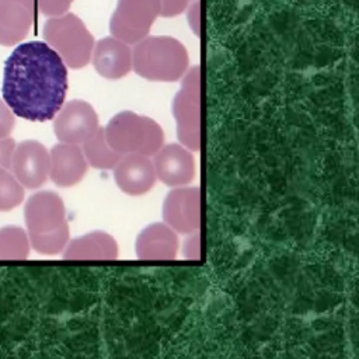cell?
<instances>
[{
	"label": "cell",
	"mask_w": 359,
	"mask_h": 359,
	"mask_svg": "<svg viewBox=\"0 0 359 359\" xmlns=\"http://www.w3.org/2000/svg\"><path fill=\"white\" fill-rule=\"evenodd\" d=\"M116 185L129 195H142L149 192L157 177L153 161L149 156L139 153H128L114 165Z\"/></svg>",
	"instance_id": "obj_11"
},
{
	"label": "cell",
	"mask_w": 359,
	"mask_h": 359,
	"mask_svg": "<svg viewBox=\"0 0 359 359\" xmlns=\"http://www.w3.org/2000/svg\"><path fill=\"white\" fill-rule=\"evenodd\" d=\"M36 11L35 0H0V45H17L25 39Z\"/></svg>",
	"instance_id": "obj_10"
},
{
	"label": "cell",
	"mask_w": 359,
	"mask_h": 359,
	"mask_svg": "<svg viewBox=\"0 0 359 359\" xmlns=\"http://www.w3.org/2000/svg\"><path fill=\"white\" fill-rule=\"evenodd\" d=\"M164 220L181 233H191L199 227L198 188L174 189L165 198Z\"/></svg>",
	"instance_id": "obj_15"
},
{
	"label": "cell",
	"mask_w": 359,
	"mask_h": 359,
	"mask_svg": "<svg viewBox=\"0 0 359 359\" xmlns=\"http://www.w3.org/2000/svg\"><path fill=\"white\" fill-rule=\"evenodd\" d=\"M158 15L160 0H118L111 15L109 31L112 36L135 45L149 35Z\"/></svg>",
	"instance_id": "obj_6"
},
{
	"label": "cell",
	"mask_w": 359,
	"mask_h": 359,
	"mask_svg": "<svg viewBox=\"0 0 359 359\" xmlns=\"http://www.w3.org/2000/svg\"><path fill=\"white\" fill-rule=\"evenodd\" d=\"M91 62L95 72L107 80H119L132 70V49L115 36L94 43Z\"/></svg>",
	"instance_id": "obj_12"
},
{
	"label": "cell",
	"mask_w": 359,
	"mask_h": 359,
	"mask_svg": "<svg viewBox=\"0 0 359 359\" xmlns=\"http://www.w3.org/2000/svg\"><path fill=\"white\" fill-rule=\"evenodd\" d=\"M67 86V66L46 42L20 43L4 63L3 101L22 119H53L65 102Z\"/></svg>",
	"instance_id": "obj_1"
},
{
	"label": "cell",
	"mask_w": 359,
	"mask_h": 359,
	"mask_svg": "<svg viewBox=\"0 0 359 359\" xmlns=\"http://www.w3.org/2000/svg\"><path fill=\"white\" fill-rule=\"evenodd\" d=\"M53 119L55 135L62 143L83 144L98 130L97 114L83 100H73L62 105Z\"/></svg>",
	"instance_id": "obj_8"
},
{
	"label": "cell",
	"mask_w": 359,
	"mask_h": 359,
	"mask_svg": "<svg viewBox=\"0 0 359 359\" xmlns=\"http://www.w3.org/2000/svg\"><path fill=\"white\" fill-rule=\"evenodd\" d=\"M87 171V160L77 144L59 143L49 154V175L59 187H72L81 181Z\"/></svg>",
	"instance_id": "obj_14"
},
{
	"label": "cell",
	"mask_w": 359,
	"mask_h": 359,
	"mask_svg": "<svg viewBox=\"0 0 359 359\" xmlns=\"http://www.w3.org/2000/svg\"><path fill=\"white\" fill-rule=\"evenodd\" d=\"M10 168L22 187L36 189L48 180L49 151L36 140H24L15 146Z\"/></svg>",
	"instance_id": "obj_9"
},
{
	"label": "cell",
	"mask_w": 359,
	"mask_h": 359,
	"mask_svg": "<svg viewBox=\"0 0 359 359\" xmlns=\"http://www.w3.org/2000/svg\"><path fill=\"white\" fill-rule=\"evenodd\" d=\"M181 90L174 98V116L178 139L191 150L199 149V95L201 70L194 66L182 76Z\"/></svg>",
	"instance_id": "obj_7"
},
{
	"label": "cell",
	"mask_w": 359,
	"mask_h": 359,
	"mask_svg": "<svg viewBox=\"0 0 359 359\" xmlns=\"http://www.w3.org/2000/svg\"><path fill=\"white\" fill-rule=\"evenodd\" d=\"M136 251L140 258L171 259L175 257L177 238L174 233L161 224H153L137 238Z\"/></svg>",
	"instance_id": "obj_16"
},
{
	"label": "cell",
	"mask_w": 359,
	"mask_h": 359,
	"mask_svg": "<svg viewBox=\"0 0 359 359\" xmlns=\"http://www.w3.org/2000/svg\"><path fill=\"white\" fill-rule=\"evenodd\" d=\"M185 46L172 36H144L132 49V69L150 81H178L188 70Z\"/></svg>",
	"instance_id": "obj_3"
},
{
	"label": "cell",
	"mask_w": 359,
	"mask_h": 359,
	"mask_svg": "<svg viewBox=\"0 0 359 359\" xmlns=\"http://www.w3.org/2000/svg\"><path fill=\"white\" fill-rule=\"evenodd\" d=\"M14 149H15V142L11 137L7 136L0 139V167L10 168Z\"/></svg>",
	"instance_id": "obj_24"
},
{
	"label": "cell",
	"mask_w": 359,
	"mask_h": 359,
	"mask_svg": "<svg viewBox=\"0 0 359 359\" xmlns=\"http://www.w3.org/2000/svg\"><path fill=\"white\" fill-rule=\"evenodd\" d=\"M191 0H160V15L175 17L184 13Z\"/></svg>",
	"instance_id": "obj_22"
},
{
	"label": "cell",
	"mask_w": 359,
	"mask_h": 359,
	"mask_svg": "<svg viewBox=\"0 0 359 359\" xmlns=\"http://www.w3.org/2000/svg\"><path fill=\"white\" fill-rule=\"evenodd\" d=\"M189 27L194 29L195 35H199V0H194L187 7Z\"/></svg>",
	"instance_id": "obj_25"
},
{
	"label": "cell",
	"mask_w": 359,
	"mask_h": 359,
	"mask_svg": "<svg viewBox=\"0 0 359 359\" xmlns=\"http://www.w3.org/2000/svg\"><path fill=\"white\" fill-rule=\"evenodd\" d=\"M83 144V153L87 163L95 168H112L121 158V154L114 151L108 144L104 129L98 128V130Z\"/></svg>",
	"instance_id": "obj_17"
},
{
	"label": "cell",
	"mask_w": 359,
	"mask_h": 359,
	"mask_svg": "<svg viewBox=\"0 0 359 359\" xmlns=\"http://www.w3.org/2000/svg\"><path fill=\"white\" fill-rule=\"evenodd\" d=\"M111 149L118 154H154L163 146V130L150 118L125 111L114 116L104 130Z\"/></svg>",
	"instance_id": "obj_5"
},
{
	"label": "cell",
	"mask_w": 359,
	"mask_h": 359,
	"mask_svg": "<svg viewBox=\"0 0 359 359\" xmlns=\"http://www.w3.org/2000/svg\"><path fill=\"white\" fill-rule=\"evenodd\" d=\"M74 0H35L36 10L46 17H57L67 13Z\"/></svg>",
	"instance_id": "obj_21"
},
{
	"label": "cell",
	"mask_w": 359,
	"mask_h": 359,
	"mask_svg": "<svg viewBox=\"0 0 359 359\" xmlns=\"http://www.w3.org/2000/svg\"><path fill=\"white\" fill-rule=\"evenodd\" d=\"M24 199V187L7 168L0 167V212L18 206Z\"/></svg>",
	"instance_id": "obj_20"
},
{
	"label": "cell",
	"mask_w": 359,
	"mask_h": 359,
	"mask_svg": "<svg viewBox=\"0 0 359 359\" xmlns=\"http://www.w3.org/2000/svg\"><path fill=\"white\" fill-rule=\"evenodd\" d=\"M156 177L170 187L185 185L195 175V163L191 153L180 144L161 146L154 153Z\"/></svg>",
	"instance_id": "obj_13"
},
{
	"label": "cell",
	"mask_w": 359,
	"mask_h": 359,
	"mask_svg": "<svg viewBox=\"0 0 359 359\" xmlns=\"http://www.w3.org/2000/svg\"><path fill=\"white\" fill-rule=\"evenodd\" d=\"M14 128V114L7 104L0 100V139L7 137Z\"/></svg>",
	"instance_id": "obj_23"
},
{
	"label": "cell",
	"mask_w": 359,
	"mask_h": 359,
	"mask_svg": "<svg viewBox=\"0 0 359 359\" xmlns=\"http://www.w3.org/2000/svg\"><path fill=\"white\" fill-rule=\"evenodd\" d=\"M29 247L24 229L17 226L0 229V259H24L29 254Z\"/></svg>",
	"instance_id": "obj_18"
},
{
	"label": "cell",
	"mask_w": 359,
	"mask_h": 359,
	"mask_svg": "<svg viewBox=\"0 0 359 359\" xmlns=\"http://www.w3.org/2000/svg\"><path fill=\"white\" fill-rule=\"evenodd\" d=\"M45 42L70 69H83L91 60L94 36L80 17L65 13L49 17L43 25Z\"/></svg>",
	"instance_id": "obj_4"
},
{
	"label": "cell",
	"mask_w": 359,
	"mask_h": 359,
	"mask_svg": "<svg viewBox=\"0 0 359 359\" xmlns=\"http://www.w3.org/2000/svg\"><path fill=\"white\" fill-rule=\"evenodd\" d=\"M24 217L28 227V240L35 251L50 255L65 248L69 227L59 195L50 191L34 194L25 203Z\"/></svg>",
	"instance_id": "obj_2"
},
{
	"label": "cell",
	"mask_w": 359,
	"mask_h": 359,
	"mask_svg": "<svg viewBox=\"0 0 359 359\" xmlns=\"http://www.w3.org/2000/svg\"><path fill=\"white\" fill-rule=\"evenodd\" d=\"M107 237H108V234H104V233H93V234H87L81 238H77V240L72 241L67 245L63 257L70 258V259H76V258H80V259H87V258L108 259V258L112 257L111 254H108L107 251H104L101 248H95V245L100 244L101 241H104Z\"/></svg>",
	"instance_id": "obj_19"
}]
</instances>
